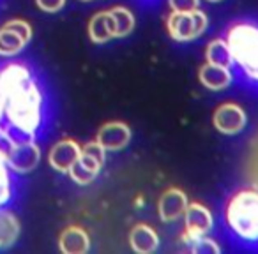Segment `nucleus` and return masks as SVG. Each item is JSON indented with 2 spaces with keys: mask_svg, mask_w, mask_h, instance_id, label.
Here are the masks:
<instances>
[{
  "mask_svg": "<svg viewBox=\"0 0 258 254\" xmlns=\"http://www.w3.org/2000/svg\"><path fill=\"white\" fill-rule=\"evenodd\" d=\"M96 141L104 150H111V152L122 150L131 141V129H129V125L124 124V122H118V120L106 122L97 131Z\"/></svg>",
  "mask_w": 258,
  "mask_h": 254,
  "instance_id": "nucleus-10",
  "label": "nucleus"
},
{
  "mask_svg": "<svg viewBox=\"0 0 258 254\" xmlns=\"http://www.w3.org/2000/svg\"><path fill=\"white\" fill-rule=\"evenodd\" d=\"M189 249L197 254H219V245L214 242L212 238H207V236H198L195 242L189 243Z\"/></svg>",
  "mask_w": 258,
  "mask_h": 254,
  "instance_id": "nucleus-21",
  "label": "nucleus"
},
{
  "mask_svg": "<svg viewBox=\"0 0 258 254\" xmlns=\"http://www.w3.org/2000/svg\"><path fill=\"white\" fill-rule=\"evenodd\" d=\"M226 43L233 62L242 67L247 78L258 83V27L253 23H237L228 30Z\"/></svg>",
  "mask_w": 258,
  "mask_h": 254,
  "instance_id": "nucleus-2",
  "label": "nucleus"
},
{
  "mask_svg": "<svg viewBox=\"0 0 258 254\" xmlns=\"http://www.w3.org/2000/svg\"><path fill=\"white\" fill-rule=\"evenodd\" d=\"M58 249L64 254H85L90 249V238L80 226H68L58 236Z\"/></svg>",
  "mask_w": 258,
  "mask_h": 254,
  "instance_id": "nucleus-13",
  "label": "nucleus"
},
{
  "mask_svg": "<svg viewBox=\"0 0 258 254\" xmlns=\"http://www.w3.org/2000/svg\"><path fill=\"white\" fill-rule=\"evenodd\" d=\"M246 111L235 103H225L218 106L212 117L214 127L223 134H237L246 127Z\"/></svg>",
  "mask_w": 258,
  "mask_h": 254,
  "instance_id": "nucleus-9",
  "label": "nucleus"
},
{
  "mask_svg": "<svg viewBox=\"0 0 258 254\" xmlns=\"http://www.w3.org/2000/svg\"><path fill=\"white\" fill-rule=\"evenodd\" d=\"M89 37L92 43L103 44L113 39V27H111V20L108 11L97 13L90 18L89 22Z\"/></svg>",
  "mask_w": 258,
  "mask_h": 254,
  "instance_id": "nucleus-18",
  "label": "nucleus"
},
{
  "mask_svg": "<svg viewBox=\"0 0 258 254\" xmlns=\"http://www.w3.org/2000/svg\"><path fill=\"white\" fill-rule=\"evenodd\" d=\"M207 2H221V0H207Z\"/></svg>",
  "mask_w": 258,
  "mask_h": 254,
  "instance_id": "nucleus-25",
  "label": "nucleus"
},
{
  "mask_svg": "<svg viewBox=\"0 0 258 254\" xmlns=\"http://www.w3.org/2000/svg\"><path fill=\"white\" fill-rule=\"evenodd\" d=\"M131 249L138 254H151L159 247V235L147 224H137L129 233Z\"/></svg>",
  "mask_w": 258,
  "mask_h": 254,
  "instance_id": "nucleus-16",
  "label": "nucleus"
},
{
  "mask_svg": "<svg viewBox=\"0 0 258 254\" xmlns=\"http://www.w3.org/2000/svg\"><path fill=\"white\" fill-rule=\"evenodd\" d=\"M184 219H186V231L182 233V240L187 245L195 242L198 236L207 235L212 229V224H214L212 214L202 203L187 205L186 212H184Z\"/></svg>",
  "mask_w": 258,
  "mask_h": 254,
  "instance_id": "nucleus-8",
  "label": "nucleus"
},
{
  "mask_svg": "<svg viewBox=\"0 0 258 254\" xmlns=\"http://www.w3.org/2000/svg\"><path fill=\"white\" fill-rule=\"evenodd\" d=\"M187 205V196L184 191L177 189V187H170L165 193L161 194L158 203V214L161 217V221L165 222H173L179 217H182L184 212H186Z\"/></svg>",
  "mask_w": 258,
  "mask_h": 254,
  "instance_id": "nucleus-12",
  "label": "nucleus"
},
{
  "mask_svg": "<svg viewBox=\"0 0 258 254\" xmlns=\"http://www.w3.org/2000/svg\"><path fill=\"white\" fill-rule=\"evenodd\" d=\"M6 161H8V166L11 168L13 173L27 175V173L34 172L39 164L41 148L36 140L15 145V147H8L6 148Z\"/></svg>",
  "mask_w": 258,
  "mask_h": 254,
  "instance_id": "nucleus-7",
  "label": "nucleus"
},
{
  "mask_svg": "<svg viewBox=\"0 0 258 254\" xmlns=\"http://www.w3.org/2000/svg\"><path fill=\"white\" fill-rule=\"evenodd\" d=\"M22 222L18 215L8 207H0V250L13 247L20 238Z\"/></svg>",
  "mask_w": 258,
  "mask_h": 254,
  "instance_id": "nucleus-14",
  "label": "nucleus"
},
{
  "mask_svg": "<svg viewBox=\"0 0 258 254\" xmlns=\"http://www.w3.org/2000/svg\"><path fill=\"white\" fill-rule=\"evenodd\" d=\"M207 15L200 9H195V11L189 13L172 11V15L166 20L170 36H172L173 41H179V43H187V41L200 37L207 30Z\"/></svg>",
  "mask_w": 258,
  "mask_h": 254,
  "instance_id": "nucleus-4",
  "label": "nucleus"
},
{
  "mask_svg": "<svg viewBox=\"0 0 258 254\" xmlns=\"http://www.w3.org/2000/svg\"><path fill=\"white\" fill-rule=\"evenodd\" d=\"M4 122V96H2V89H0V124Z\"/></svg>",
  "mask_w": 258,
  "mask_h": 254,
  "instance_id": "nucleus-24",
  "label": "nucleus"
},
{
  "mask_svg": "<svg viewBox=\"0 0 258 254\" xmlns=\"http://www.w3.org/2000/svg\"><path fill=\"white\" fill-rule=\"evenodd\" d=\"M205 58H207L209 64L221 65V67H228V69L235 64L226 39L211 41V43L207 44V48H205Z\"/></svg>",
  "mask_w": 258,
  "mask_h": 254,
  "instance_id": "nucleus-20",
  "label": "nucleus"
},
{
  "mask_svg": "<svg viewBox=\"0 0 258 254\" xmlns=\"http://www.w3.org/2000/svg\"><path fill=\"white\" fill-rule=\"evenodd\" d=\"M111 20V27H113V36L115 37H125L133 32L135 29V16L124 6H115L108 11Z\"/></svg>",
  "mask_w": 258,
  "mask_h": 254,
  "instance_id": "nucleus-19",
  "label": "nucleus"
},
{
  "mask_svg": "<svg viewBox=\"0 0 258 254\" xmlns=\"http://www.w3.org/2000/svg\"><path fill=\"white\" fill-rule=\"evenodd\" d=\"M104 159H106V150L97 141H89L82 147L78 161L69 168V177L78 186H87L97 177L101 166L104 164Z\"/></svg>",
  "mask_w": 258,
  "mask_h": 254,
  "instance_id": "nucleus-5",
  "label": "nucleus"
},
{
  "mask_svg": "<svg viewBox=\"0 0 258 254\" xmlns=\"http://www.w3.org/2000/svg\"><path fill=\"white\" fill-rule=\"evenodd\" d=\"M6 143L0 140V207H8L15 198V180L6 161Z\"/></svg>",
  "mask_w": 258,
  "mask_h": 254,
  "instance_id": "nucleus-17",
  "label": "nucleus"
},
{
  "mask_svg": "<svg viewBox=\"0 0 258 254\" xmlns=\"http://www.w3.org/2000/svg\"><path fill=\"white\" fill-rule=\"evenodd\" d=\"M80 154H82V145H78L75 140H60L48 152V164L55 172L68 173L69 168L78 161Z\"/></svg>",
  "mask_w": 258,
  "mask_h": 254,
  "instance_id": "nucleus-11",
  "label": "nucleus"
},
{
  "mask_svg": "<svg viewBox=\"0 0 258 254\" xmlns=\"http://www.w3.org/2000/svg\"><path fill=\"white\" fill-rule=\"evenodd\" d=\"M172 11L177 13H189L195 9H200V0H168Z\"/></svg>",
  "mask_w": 258,
  "mask_h": 254,
  "instance_id": "nucleus-22",
  "label": "nucleus"
},
{
  "mask_svg": "<svg viewBox=\"0 0 258 254\" xmlns=\"http://www.w3.org/2000/svg\"><path fill=\"white\" fill-rule=\"evenodd\" d=\"M32 39V27L27 20L13 18L0 27V57L13 58L20 55Z\"/></svg>",
  "mask_w": 258,
  "mask_h": 254,
  "instance_id": "nucleus-6",
  "label": "nucleus"
},
{
  "mask_svg": "<svg viewBox=\"0 0 258 254\" xmlns=\"http://www.w3.org/2000/svg\"><path fill=\"white\" fill-rule=\"evenodd\" d=\"M36 6L43 13L55 15V13L62 11V8L66 6V0H36Z\"/></svg>",
  "mask_w": 258,
  "mask_h": 254,
  "instance_id": "nucleus-23",
  "label": "nucleus"
},
{
  "mask_svg": "<svg viewBox=\"0 0 258 254\" xmlns=\"http://www.w3.org/2000/svg\"><path fill=\"white\" fill-rule=\"evenodd\" d=\"M82 2H89V0H82Z\"/></svg>",
  "mask_w": 258,
  "mask_h": 254,
  "instance_id": "nucleus-26",
  "label": "nucleus"
},
{
  "mask_svg": "<svg viewBox=\"0 0 258 254\" xmlns=\"http://www.w3.org/2000/svg\"><path fill=\"white\" fill-rule=\"evenodd\" d=\"M4 120L37 136L44 124V92L25 62L13 60L0 67Z\"/></svg>",
  "mask_w": 258,
  "mask_h": 254,
  "instance_id": "nucleus-1",
  "label": "nucleus"
},
{
  "mask_svg": "<svg viewBox=\"0 0 258 254\" xmlns=\"http://www.w3.org/2000/svg\"><path fill=\"white\" fill-rule=\"evenodd\" d=\"M226 222L244 240H258V191L237 193L226 207Z\"/></svg>",
  "mask_w": 258,
  "mask_h": 254,
  "instance_id": "nucleus-3",
  "label": "nucleus"
},
{
  "mask_svg": "<svg viewBox=\"0 0 258 254\" xmlns=\"http://www.w3.org/2000/svg\"><path fill=\"white\" fill-rule=\"evenodd\" d=\"M198 79L209 90H225L226 87L232 85V71L228 67L214 64H204L198 71Z\"/></svg>",
  "mask_w": 258,
  "mask_h": 254,
  "instance_id": "nucleus-15",
  "label": "nucleus"
}]
</instances>
